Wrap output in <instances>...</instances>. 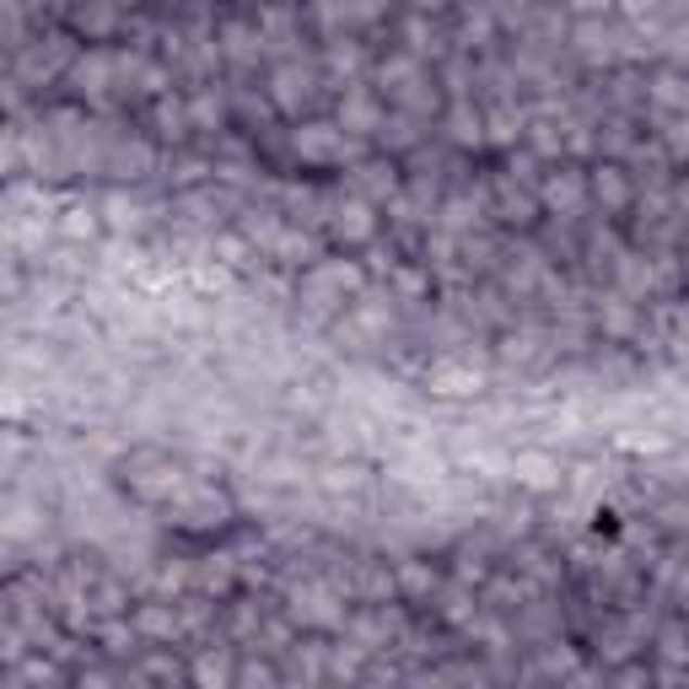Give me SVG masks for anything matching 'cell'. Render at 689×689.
Returning a JSON list of instances; mask_svg holds the SVG:
<instances>
[{
	"label": "cell",
	"mask_w": 689,
	"mask_h": 689,
	"mask_svg": "<svg viewBox=\"0 0 689 689\" xmlns=\"http://www.w3.org/2000/svg\"><path fill=\"white\" fill-rule=\"evenodd\" d=\"M587 194L603 205V210H625L630 205V178H625V167H592V178H587Z\"/></svg>",
	"instance_id": "obj_1"
}]
</instances>
